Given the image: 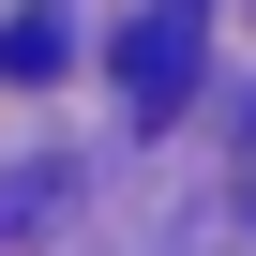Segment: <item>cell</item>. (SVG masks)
<instances>
[{
    "label": "cell",
    "mask_w": 256,
    "mask_h": 256,
    "mask_svg": "<svg viewBox=\"0 0 256 256\" xmlns=\"http://www.w3.org/2000/svg\"><path fill=\"white\" fill-rule=\"evenodd\" d=\"M120 90H136V120H181V90H196V0H136Z\"/></svg>",
    "instance_id": "6da1fadb"
},
{
    "label": "cell",
    "mask_w": 256,
    "mask_h": 256,
    "mask_svg": "<svg viewBox=\"0 0 256 256\" xmlns=\"http://www.w3.org/2000/svg\"><path fill=\"white\" fill-rule=\"evenodd\" d=\"M0 76H60V16H16L0 30Z\"/></svg>",
    "instance_id": "7a4b0ae2"
}]
</instances>
